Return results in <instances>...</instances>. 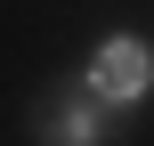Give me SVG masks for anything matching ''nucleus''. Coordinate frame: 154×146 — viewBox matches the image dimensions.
I'll use <instances>...</instances> for the list:
<instances>
[{"instance_id": "nucleus-1", "label": "nucleus", "mask_w": 154, "mask_h": 146, "mask_svg": "<svg viewBox=\"0 0 154 146\" xmlns=\"http://www.w3.org/2000/svg\"><path fill=\"white\" fill-rule=\"evenodd\" d=\"M146 73H154V57L138 49V41H106V49H97V65H89V89L122 106V98H138V89H146Z\"/></svg>"}, {"instance_id": "nucleus-2", "label": "nucleus", "mask_w": 154, "mask_h": 146, "mask_svg": "<svg viewBox=\"0 0 154 146\" xmlns=\"http://www.w3.org/2000/svg\"><path fill=\"white\" fill-rule=\"evenodd\" d=\"M49 130H57L65 146H89V130H97V114H89V106H65V114H49Z\"/></svg>"}]
</instances>
